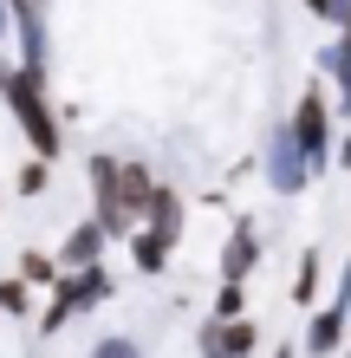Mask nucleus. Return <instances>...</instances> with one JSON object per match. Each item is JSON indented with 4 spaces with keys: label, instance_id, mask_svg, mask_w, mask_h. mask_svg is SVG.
I'll return each mask as SVG.
<instances>
[{
    "label": "nucleus",
    "instance_id": "f257e3e1",
    "mask_svg": "<svg viewBox=\"0 0 351 358\" xmlns=\"http://www.w3.org/2000/svg\"><path fill=\"white\" fill-rule=\"evenodd\" d=\"M85 182H91V215L105 222V235L124 241L130 228L143 222V202L150 189L163 182L143 157H111V150H91L85 157Z\"/></svg>",
    "mask_w": 351,
    "mask_h": 358
},
{
    "label": "nucleus",
    "instance_id": "f03ea898",
    "mask_svg": "<svg viewBox=\"0 0 351 358\" xmlns=\"http://www.w3.org/2000/svg\"><path fill=\"white\" fill-rule=\"evenodd\" d=\"M0 104H7V117H13L20 150H27V157H52V163H59V150H66V111L52 104L46 72L13 66V72H7V85H0Z\"/></svg>",
    "mask_w": 351,
    "mask_h": 358
},
{
    "label": "nucleus",
    "instance_id": "7ed1b4c3",
    "mask_svg": "<svg viewBox=\"0 0 351 358\" xmlns=\"http://www.w3.org/2000/svg\"><path fill=\"white\" fill-rule=\"evenodd\" d=\"M117 293V273L98 261V267H66V280L52 287V300L39 306V320H33V332L39 339H59V332H66L72 320H85V313H98Z\"/></svg>",
    "mask_w": 351,
    "mask_h": 358
},
{
    "label": "nucleus",
    "instance_id": "20e7f679",
    "mask_svg": "<svg viewBox=\"0 0 351 358\" xmlns=\"http://www.w3.org/2000/svg\"><path fill=\"white\" fill-rule=\"evenodd\" d=\"M286 124H293V137H299L306 163L325 176V170H332V150H338V111H332V92H325L319 78H306V92L293 98Z\"/></svg>",
    "mask_w": 351,
    "mask_h": 358
},
{
    "label": "nucleus",
    "instance_id": "39448f33",
    "mask_svg": "<svg viewBox=\"0 0 351 358\" xmlns=\"http://www.w3.org/2000/svg\"><path fill=\"white\" fill-rule=\"evenodd\" d=\"M260 182L274 189L280 202H293V196H306V189L319 182V170L306 163V150H299V137H293V124H286V117L267 124V143H260Z\"/></svg>",
    "mask_w": 351,
    "mask_h": 358
},
{
    "label": "nucleus",
    "instance_id": "423d86ee",
    "mask_svg": "<svg viewBox=\"0 0 351 358\" xmlns=\"http://www.w3.org/2000/svg\"><path fill=\"white\" fill-rule=\"evenodd\" d=\"M345 339H351V300H345V293H332L325 306L306 313V339H299V352H306V358H338Z\"/></svg>",
    "mask_w": 351,
    "mask_h": 358
},
{
    "label": "nucleus",
    "instance_id": "0eeeda50",
    "mask_svg": "<svg viewBox=\"0 0 351 358\" xmlns=\"http://www.w3.org/2000/svg\"><path fill=\"white\" fill-rule=\"evenodd\" d=\"M260 352V320H202L195 326V358H254Z\"/></svg>",
    "mask_w": 351,
    "mask_h": 358
},
{
    "label": "nucleus",
    "instance_id": "6e6552de",
    "mask_svg": "<svg viewBox=\"0 0 351 358\" xmlns=\"http://www.w3.org/2000/svg\"><path fill=\"white\" fill-rule=\"evenodd\" d=\"M267 255V235H260V222L254 215H234L228 222V241H221V280H254V267Z\"/></svg>",
    "mask_w": 351,
    "mask_h": 358
},
{
    "label": "nucleus",
    "instance_id": "1a4fd4ad",
    "mask_svg": "<svg viewBox=\"0 0 351 358\" xmlns=\"http://www.w3.org/2000/svg\"><path fill=\"white\" fill-rule=\"evenodd\" d=\"M52 255H59V267H98V261L111 255V235H105V222H98V215H85V222L66 228V241H59Z\"/></svg>",
    "mask_w": 351,
    "mask_h": 358
},
{
    "label": "nucleus",
    "instance_id": "9d476101",
    "mask_svg": "<svg viewBox=\"0 0 351 358\" xmlns=\"http://www.w3.org/2000/svg\"><path fill=\"white\" fill-rule=\"evenodd\" d=\"M313 66H319V78H332V111L351 117V33H332L313 52Z\"/></svg>",
    "mask_w": 351,
    "mask_h": 358
},
{
    "label": "nucleus",
    "instance_id": "9b49d317",
    "mask_svg": "<svg viewBox=\"0 0 351 358\" xmlns=\"http://www.w3.org/2000/svg\"><path fill=\"white\" fill-rule=\"evenodd\" d=\"M182 222H189V202H182V189H176V182H156V189H150V202H143V228H156V235L182 241Z\"/></svg>",
    "mask_w": 351,
    "mask_h": 358
},
{
    "label": "nucleus",
    "instance_id": "f8f14e48",
    "mask_svg": "<svg viewBox=\"0 0 351 358\" xmlns=\"http://www.w3.org/2000/svg\"><path fill=\"white\" fill-rule=\"evenodd\" d=\"M124 248H130V267L143 273V280H156V273H170V255H176V241L170 235H156V228H130V235H124Z\"/></svg>",
    "mask_w": 351,
    "mask_h": 358
},
{
    "label": "nucleus",
    "instance_id": "ddd939ff",
    "mask_svg": "<svg viewBox=\"0 0 351 358\" xmlns=\"http://www.w3.org/2000/svg\"><path fill=\"white\" fill-rule=\"evenodd\" d=\"M319 287H325V255H319V248H306L286 293H293V306H299V313H313V306H319Z\"/></svg>",
    "mask_w": 351,
    "mask_h": 358
},
{
    "label": "nucleus",
    "instance_id": "4468645a",
    "mask_svg": "<svg viewBox=\"0 0 351 358\" xmlns=\"http://www.w3.org/2000/svg\"><path fill=\"white\" fill-rule=\"evenodd\" d=\"M52 176H59V163L52 157H27V163H13V196L20 202H39L52 189Z\"/></svg>",
    "mask_w": 351,
    "mask_h": 358
},
{
    "label": "nucleus",
    "instance_id": "2eb2a0df",
    "mask_svg": "<svg viewBox=\"0 0 351 358\" xmlns=\"http://www.w3.org/2000/svg\"><path fill=\"white\" fill-rule=\"evenodd\" d=\"M20 280L52 293L59 280H66V267H59V255H46V248H20Z\"/></svg>",
    "mask_w": 351,
    "mask_h": 358
},
{
    "label": "nucleus",
    "instance_id": "dca6fc26",
    "mask_svg": "<svg viewBox=\"0 0 351 358\" xmlns=\"http://www.w3.org/2000/svg\"><path fill=\"white\" fill-rule=\"evenodd\" d=\"M0 320H39V313H33V287L20 280V273L0 280Z\"/></svg>",
    "mask_w": 351,
    "mask_h": 358
},
{
    "label": "nucleus",
    "instance_id": "f3484780",
    "mask_svg": "<svg viewBox=\"0 0 351 358\" xmlns=\"http://www.w3.org/2000/svg\"><path fill=\"white\" fill-rule=\"evenodd\" d=\"M241 313H247V280H221L209 300V320H241Z\"/></svg>",
    "mask_w": 351,
    "mask_h": 358
},
{
    "label": "nucleus",
    "instance_id": "a211bd4d",
    "mask_svg": "<svg viewBox=\"0 0 351 358\" xmlns=\"http://www.w3.org/2000/svg\"><path fill=\"white\" fill-rule=\"evenodd\" d=\"M85 358H143V345L130 339V332H105V339H98Z\"/></svg>",
    "mask_w": 351,
    "mask_h": 358
},
{
    "label": "nucleus",
    "instance_id": "6ab92c4d",
    "mask_svg": "<svg viewBox=\"0 0 351 358\" xmlns=\"http://www.w3.org/2000/svg\"><path fill=\"white\" fill-rule=\"evenodd\" d=\"M7 39H13V0H0V52H7Z\"/></svg>",
    "mask_w": 351,
    "mask_h": 358
},
{
    "label": "nucleus",
    "instance_id": "aec40b11",
    "mask_svg": "<svg viewBox=\"0 0 351 358\" xmlns=\"http://www.w3.org/2000/svg\"><path fill=\"white\" fill-rule=\"evenodd\" d=\"M299 7L313 13V20H332V7H338V0H299Z\"/></svg>",
    "mask_w": 351,
    "mask_h": 358
},
{
    "label": "nucleus",
    "instance_id": "412c9836",
    "mask_svg": "<svg viewBox=\"0 0 351 358\" xmlns=\"http://www.w3.org/2000/svg\"><path fill=\"white\" fill-rule=\"evenodd\" d=\"M332 163H338V170H351V137H338V150H332Z\"/></svg>",
    "mask_w": 351,
    "mask_h": 358
},
{
    "label": "nucleus",
    "instance_id": "4be33fe9",
    "mask_svg": "<svg viewBox=\"0 0 351 358\" xmlns=\"http://www.w3.org/2000/svg\"><path fill=\"white\" fill-rule=\"evenodd\" d=\"M267 358H299V345H286V339H280V345H274V352H267Z\"/></svg>",
    "mask_w": 351,
    "mask_h": 358
},
{
    "label": "nucleus",
    "instance_id": "5701e85b",
    "mask_svg": "<svg viewBox=\"0 0 351 358\" xmlns=\"http://www.w3.org/2000/svg\"><path fill=\"white\" fill-rule=\"evenodd\" d=\"M13 7H39V13H46V7H52V0H13Z\"/></svg>",
    "mask_w": 351,
    "mask_h": 358
},
{
    "label": "nucleus",
    "instance_id": "b1692460",
    "mask_svg": "<svg viewBox=\"0 0 351 358\" xmlns=\"http://www.w3.org/2000/svg\"><path fill=\"white\" fill-rule=\"evenodd\" d=\"M338 358H351V339H345V352H338Z\"/></svg>",
    "mask_w": 351,
    "mask_h": 358
}]
</instances>
